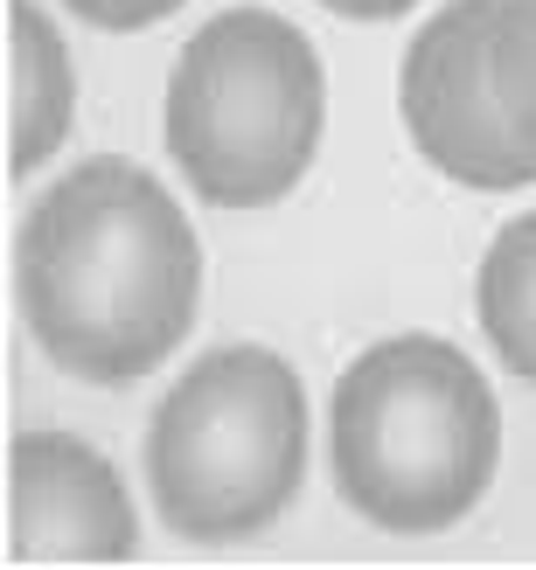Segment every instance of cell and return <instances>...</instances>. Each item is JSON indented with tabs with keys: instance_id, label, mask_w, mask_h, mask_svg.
Wrapping results in <instances>:
<instances>
[{
	"instance_id": "3957f363",
	"label": "cell",
	"mask_w": 536,
	"mask_h": 570,
	"mask_svg": "<svg viewBox=\"0 0 536 570\" xmlns=\"http://www.w3.org/2000/svg\"><path fill=\"white\" fill-rule=\"evenodd\" d=\"M321 147V56L286 14L231 8L195 28L167 77V154L216 209L293 195Z\"/></svg>"
},
{
	"instance_id": "ba28073f",
	"label": "cell",
	"mask_w": 536,
	"mask_h": 570,
	"mask_svg": "<svg viewBox=\"0 0 536 570\" xmlns=\"http://www.w3.org/2000/svg\"><path fill=\"white\" fill-rule=\"evenodd\" d=\"M474 306H481V334L501 355V368H516L523 383H536V209L516 216L488 244Z\"/></svg>"
},
{
	"instance_id": "8fae6325",
	"label": "cell",
	"mask_w": 536,
	"mask_h": 570,
	"mask_svg": "<svg viewBox=\"0 0 536 570\" xmlns=\"http://www.w3.org/2000/svg\"><path fill=\"white\" fill-rule=\"evenodd\" d=\"M321 8H334V14H349V21H390V14H405L411 0H321Z\"/></svg>"
},
{
	"instance_id": "9c48e42d",
	"label": "cell",
	"mask_w": 536,
	"mask_h": 570,
	"mask_svg": "<svg viewBox=\"0 0 536 570\" xmlns=\"http://www.w3.org/2000/svg\"><path fill=\"white\" fill-rule=\"evenodd\" d=\"M488 70H495V98L516 126V147L536 175V0H495Z\"/></svg>"
},
{
	"instance_id": "277c9868",
	"label": "cell",
	"mask_w": 536,
	"mask_h": 570,
	"mask_svg": "<svg viewBox=\"0 0 536 570\" xmlns=\"http://www.w3.org/2000/svg\"><path fill=\"white\" fill-rule=\"evenodd\" d=\"M306 473V396L272 348H209L147 424V488L188 543H237L286 515Z\"/></svg>"
},
{
	"instance_id": "30bf717a",
	"label": "cell",
	"mask_w": 536,
	"mask_h": 570,
	"mask_svg": "<svg viewBox=\"0 0 536 570\" xmlns=\"http://www.w3.org/2000/svg\"><path fill=\"white\" fill-rule=\"evenodd\" d=\"M182 0H70V14H84L91 28H147L160 14H175Z\"/></svg>"
},
{
	"instance_id": "7a4b0ae2",
	"label": "cell",
	"mask_w": 536,
	"mask_h": 570,
	"mask_svg": "<svg viewBox=\"0 0 536 570\" xmlns=\"http://www.w3.org/2000/svg\"><path fill=\"white\" fill-rule=\"evenodd\" d=\"M328 452L342 501L377 529H454L488 494L501 460L495 390L454 341L390 334L334 383Z\"/></svg>"
},
{
	"instance_id": "52a82bcc",
	"label": "cell",
	"mask_w": 536,
	"mask_h": 570,
	"mask_svg": "<svg viewBox=\"0 0 536 570\" xmlns=\"http://www.w3.org/2000/svg\"><path fill=\"white\" fill-rule=\"evenodd\" d=\"M0 28H8V175H28L64 147L77 77L36 0H8Z\"/></svg>"
},
{
	"instance_id": "8992f818",
	"label": "cell",
	"mask_w": 536,
	"mask_h": 570,
	"mask_svg": "<svg viewBox=\"0 0 536 570\" xmlns=\"http://www.w3.org/2000/svg\"><path fill=\"white\" fill-rule=\"evenodd\" d=\"M139 543L126 480L70 432L8 445V563H126Z\"/></svg>"
},
{
	"instance_id": "5b68a950",
	"label": "cell",
	"mask_w": 536,
	"mask_h": 570,
	"mask_svg": "<svg viewBox=\"0 0 536 570\" xmlns=\"http://www.w3.org/2000/svg\"><path fill=\"white\" fill-rule=\"evenodd\" d=\"M488 21H495V0H454V8H439L405 49L398 105H405L411 147L439 175H454L467 188H523L536 175L516 147L509 111L495 98Z\"/></svg>"
},
{
	"instance_id": "6da1fadb",
	"label": "cell",
	"mask_w": 536,
	"mask_h": 570,
	"mask_svg": "<svg viewBox=\"0 0 536 570\" xmlns=\"http://www.w3.org/2000/svg\"><path fill=\"white\" fill-rule=\"evenodd\" d=\"M21 313L56 368L133 383L182 348L203 299V244L147 167L84 160L21 216Z\"/></svg>"
}]
</instances>
